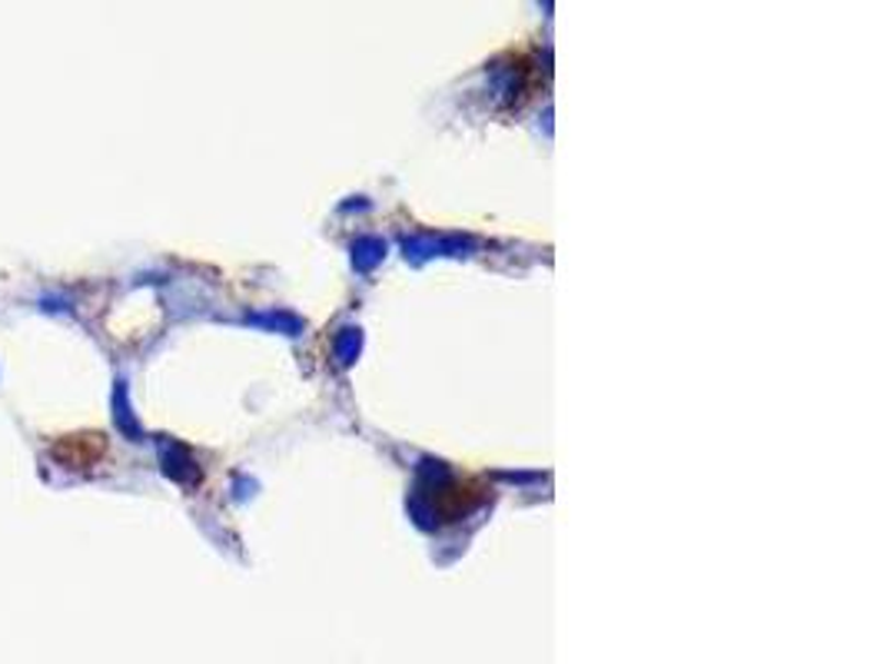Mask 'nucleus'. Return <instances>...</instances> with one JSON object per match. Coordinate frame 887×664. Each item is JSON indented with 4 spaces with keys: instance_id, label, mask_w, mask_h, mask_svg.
I'll return each mask as SVG.
<instances>
[{
    "instance_id": "nucleus-1",
    "label": "nucleus",
    "mask_w": 887,
    "mask_h": 664,
    "mask_svg": "<svg viewBox=\"0 0 887 664\" xmlns=\"http://www.w3.org/2000/svg\"><path fill=\"white\" fill-rule=\"evenodd\" d=\"M106 456V435L103 432H67L50 442V459L64 469H93Z\"/></svg>"
}]
</instances>
